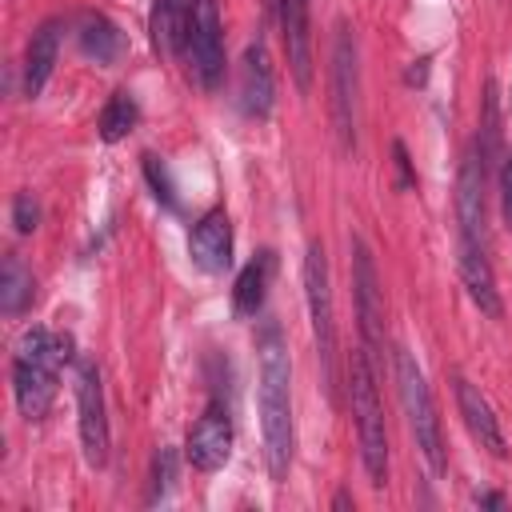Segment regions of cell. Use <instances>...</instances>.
Returning <instances> with one entry per match:
<instances>
[{
    "label": "cell",
    "mask_w": 512,
    "mask_h": 512,
    "mask_svg": "<svg viewBox=\"0 0 512 512\" xmlns=\"http://www.w3.org/2000/svg\"><path fill=\"white\" fill-rule=\"evenodd\" d=\"M392 156H396V168H400V184H412L416 176H412V164H408V152H404V144H400V140L392 144Z\"/></svg>",
    "instance_id": "obj_27"
},
{
    "label": "cell",
    "mask_w": 512,
    "mask_h": 512,
    "mask_svg": "<svg viewBox=\"0 0 512 512\" xmlns=\"http://www.w3.org/2000/svg\"><path fill=\"white\" fill-rule=\"evenodd\" d=\"M60 32H64L60 20H44V24L32 32V40H28V52H24V96H32V100L44 92V84H48V76H52V68H56Z\"/></svg>",
    "instance_id": "obj_17"
},
{
    "label": "cell",
    "mask_w": 512,
    "mask_h": 512,
    "mask_svg": "<svg viewBox=\"0 0 512 512\" xmlns=\"http://www.w3.org/2000/svg\"><path fill=\"white\" fill-rule=\"evenodd\" d=\"M76 40H80V52H84L88 60H96V64H112V60L120 56V48H124L120 28H116L108 16H100V12H88V16L80 20Z\"/></svg>",
    "instance_id": "obj_20"
},
{
    "label": "cell",
    "mask_w": 512,
    "mask_h": 512,
    "mask_svg": "<svg viewBox=\"0 0 512 512\" xmlns=\"http://www.w3.org/2000/svg\"><path fill=\"white\" fill-rule=\"evenodd\" d=\"M280 40L300 92L312 88V0H280Z\"/></svg>",
    "instance_id": "obj_12"
},
{
    "label": "cell",
    "mask_w": 512,
    "mask_h": 512,
    "mask_svg": "<svg viewBox=\"0 0 512 512\" xmlns=\"http://www.w3.org/2000/svg\"><path fill=\"white\" fill-rule=\"evenodd\" d=\"M332 128L340 136V148H356V92H360V68H356V36L340 24L332 44Z\"/></svg>",
    "instance_id": "obj_7"
},
{
    "label": "cell",
    "mask_w": 512,
    "mask_h": 512,
    "mask_svg": "<svg viewBox=\"0 0 512 512\" xmlns=\"http://www.w3.org/2000/svg\"><path fill=\"white\" fill-rule=\"evenodd\" d=\"M192 76L204 92H216L224 80V32H220V8L216 0H192V24H188V52Z\"/></svg>",
    "instance_id": "obj_8"
},
{
    "label": "cell",
    "mask_w": 512,
    "mask_h": 512,
    "mask_svg": "<svg viewBox=\"0 0 512 512\" xmlns=\"http://www.w3.org/2000/svg\"><path fill=\"white\" fill-rule=\"evenodd\" d=\"M452 392H456V408H460V420H464L468 436H472L492 460H504V456H508V444H504V432H500V420H496L488 396H484L472 380H464V376L452 380Z\"/></svg>",
    "instance_id": "obj_13"
},
{
    "label": "cell",
    "mask_w": 512,
    "mask_h": 512,
    "mask_svg": "<svg viewBox=\"0 0 512 512\" xmlns=\"http://www.w3.org/2000/svg\"><path fill=\"white\" fill-rule=\"evenodd\" d=\"M396 384H400V400L408 412V428L416 436V448L428 464L432 476H444L448 460H444V436H440V416H436V400L432 388L416 364V356L408 348H396Z\"/></svg>",
    "instance_id": "obj_4"
},
{
    "label": "cell",
    "mask_w": 512,
    "mask_h": 512,
    "mask_svg": "<svg viewBox=\"0 0 512 512\" xmlns=\"http://www.w3.org/2000/svg\"><path fill=\"white\" fill-rule=\"evenodd\" d=\"M304 300H308V320H312L320 380H324V392L336 396V320H332L328 256H324V244L320 240H312L308 244V256H304Z\"/></svg>",
    "instance_id": "obj_5"
},
{
    "label": "cell",
    "mask_w": 512,
    "mask_h": 512,
    "mask_svg": "<svg viewBox=\"0 0 512 512\" xmlns=\"http://www.w3.org/2000/svg\"><path fill=\"white\" fill-rule=\"evenodd\" d=\"M172 480H176V456H172V448H160L156 460H152V492H148V504H164L172 496Z\"/></svg>",
    "instance_id": "obj_23"
},
{
    "label": "cell",
    "mask_w": 512,
    "mask_h": 512,
    "mask_svg": "<svg viewBox=\"0 0 512 512\" xmlns=\"http://www.w3.org/2000/svg\"><path fill=\"white\" fill-rule=\"evenodd\" d=\"M496 192H500V216L512 228V156H504V164L496 172Z\"/></svg>",
    "instance_id": "obj_26"
},
{
    "label": "cell",
    "mask_w": 512,
    "mask_h": 512,
    "mask_svg": "<svg viewBox=\"0 0 512 512\" xmlns=\"http://www.w3.org/2000/svg\"><path fill=\"white\" fill-rule=\"evenodd\" d=\"M12 224H16L20 236L36 232V224H40V204L32 200V192H16V200H12Z\"/></svg>",
    "instance_id": "obj_25"
},
{
    "label": "cell",
    "mask_w": 512,
    "mask_h": 512,
    "mask_svg": "<svg viewBox=\"0 0 512 512\" xmlns=\"http://www.w3.org/2000/svg\"><path fill=\"white\" fill-rule=\"evenodd\" d=\"M136 116H140L136 96H132L128 88L112 92V100H108L104 112H100V136H104L108 144H112V140H124V136L136 128Z\"/></svg>",
    "instance_id": "obj_22"
},
{
    "label": "cell",
    "mask_w": 512,
    "mask_h": 512,
    "mask_svg": "<svg viewBox=\"0 0 512 512\" xmlns=\"http://www.w3.org/2000/svg\"><path fill=\"white\" fill-rule=\"evenodd\" d=\"M352 296H356V320H360V344L380 364L384 348V296H380V276L372 264V252L360 236H352Z\"/></svg>",
    "instance_id": "obj_6"
},
{
    "label": "cell",
    "mask_w": 512,
    "mask_h": 512,
    "mask_svg": "<svg viewBox=\"0 0 512 512\" xmlns=\"http://www.w3.org/2000/svg\"><path fill=\"white\" fill-rule=\"evenodd\" d=\"M476 500H480V504H488V508H500V496H496V492H488V496H476Z\"/></svg>",
    "instance_id": "obj_28"
},
{
    "label": "cell",
    "mask_w": 512,
    "mask_h": 512,
    "mask_svg": "<svg viewBox=\"0 0 512 512\" xmlns=\"http://www.w3.org/2000/svg\"><path fill=\"white\" fill-rule=\"evenodd\" d=\"M144 176H148V184H152V192H156V200H164L168 208H176V188H172V176H168V168H164V160L160 156H144Z\"/></svg>",
    "instance_id": "obj_24"
},
{
    "label": "cell",
    "mask_w": 512,
    "mask_h": 512,
    "mask_svg": "<svg viewBox=\"0 0 512 512\" xmlns=\"http://www.w3.org/2000/svg\"><path fill=\"white\" fill-rule=\"evenodd\" d=\"M460 280H464L472 304H476L484 316L500 320L504 304H500V292H496V276H492V264H488V248L460 240Z\"/></svg>",
    "instance_id": "obj_16"
},
{
    "label": "cell",
    "mask_w": 512,
    "mask_h": 512,
    "mask_svg": "<svg viewBox=\"0 0 512 512\" xmlns=\"http://www.w3.org/2000/svg\"><path fill=\"white\" fill-rule=\"evenodd\" d=\"M32 288H36L32 272L20 264L16 252H8L0 260V308H4V316H20L32 304Z\"/></svg>",
    "instance_id": "obj_21"
},
{
    "label": "cell",
    "mask_w": 512,
    "mask_h": 512,
    "mask_svg": "<svg viewBox=\"0 0 512 512\" xmlns=\"http://www.w3.org/2000/svg\"><path fill=\"white\" fill-rule=\"evenodd\" d=\"M68 360H72L68 332H48L44 324H32L20 336L12 352V392H16V408L24 420H40L52 408L56 376Z\"/></svg>",
    "instance_id": "obj_2"
},
{
    "label": "cell",
    "mask_w": 512,
    "mask_h": 512,
    "mask_svg": "<svg viewBox=\"0 0 512 512\" xmlns=\"http://www.w3.org/2000/svg\"><path fill=\"white\" fill-rule=\"evenodd\" d=\"M256 404H260V436L264 460L276 484H284L292 464V364L288 344L276 320H264L256 336Z\"/></svg>",
    "instance_id": "obj_1"
},
{
    "label": "cell",
    "mask_w": 512,
    "mask_h": 512,
    "mask_svg": "<svg viewBox=\"0 0 512 512\" xmlns=\"http://www.w3.org/2000/svg\"><path fill=\"white\" fill-rule=\"evenodd\" d=\"M184 456H188V464L196 472H216V468L228 464V456H232V416H228V408L220 400H212L200 412V420L192 424Z\"/></svg>",
    "instance_id": "obj_11"
},
{
    "label": "cell",
    "mask_w": 512,
    "mask_h": 512,
    "mask_svg": "<svg viewBox=\"0 0 512 512\" xmlns=\"http://www.w3.org/2000/svg\"><path fill=\"white\" fill-rule=\"evenodd\" d=\"M76 412H80L84 460L92 468H104L108 464V412H104L100 368L92 360H80V368H76Z\"/></svg>",
    "instance_id": "obj_9"
},
{
    "label": "cell",
    "mask_w": 512,
    "mask_h": 512,
    "mask_svg": "<svg viewBox=\"0 0 512 512\" xmlns=\"http://www.w3.org/2000/svg\"><path fill=\"white\" fill-rule=\"evenodd\" d=\"M188 24H192V0H156L152 4V44L164 56L188 52Z\"/></svg>",
    "instance_id": "obj_18"
},
{
    "label": "cell",
    "mask_w": 512,
    "mask_h": 512,
    "mask_svg": "<svg viewBox=\"0 0 512 512\" xmlns=\"http://www.w3.org/2000/svg\"><path fill=\"white\" fill-rule=\"evenodd\" d=\"M272 60H268V48L260 40H252L240 56V88H236V100H240V112L252 116V120H268L272 112Z\"/></svg>",
    "instance_id": "obj_15"
},
{
    "label": "cell",
    "mask_w": 512,
    "mask_h": 512,
    "mask_svg": "<svg viewBox=\"0 0 512 512\" xmlns=\"http://www.w3.org/2000/svg\"><path fill=\"white\" fill-rule=\"evenodd\" d=\"M188 252H192V264L208 276H224L232 268V220L224 208H212L196 220L188 236Z\"/></svg>",
    "instance_id": "obj_14"
},
{
    "label": "cell",
    "mask_w": 512,
    "mask_h": 512,
    "mask_svg": "<svg viewBox=\"0 0 512 512\" xmlns=\"http://www.w3.org/2000/svg\"><path fill=\"white\" fill-rule=\"evenodd\" d=\"M484 156H488V148L476 136L472 148L464 152L460 180H456V224H460V240L480 244V248H488V224H484Z\"/></svg>",
    "instance_id": "obj_10"
},
{
    "label": "cell",
    "mask_w": 512,
    "mask_h": 512,
    "mask_svg": "<svg viewBox=\"0 0 512 512\" xmlns=\"http://www.w3.org/2000/svg\"><path fill=\"white\" fill-rule=\"evenodd\" d=\"M272 272H276V252H272V248L256 252V256L244 264V272L236 276V288H232V308H236V316H256V312L264 308Z\"/></svg>",
    "instance_id": "obj_19"
},
{
    "label": "cell",
    "mask_w": 512,
    "mask_h": 512,
    "mask_svg": "<svg viewBox=\"0 0 512 512\" xmlns=\"http://www.w3.org/2000/svg\"><path fill=\"white\" fill-rule=\"evenodd\" d=\"M348 404H352L360 464L368 472V484L384 488L388 484V432H384V408L376 396V364L364 352V344L348 356Z\"/></svg>",
    "instance_id": "obj_3"
}]
</instances>
